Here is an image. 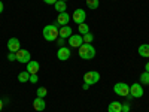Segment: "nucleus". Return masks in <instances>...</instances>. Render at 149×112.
Returning <instances> with one entry per match:
<instances>
[{
    "label": "nucleus",
    "mask_w": 149,
    "mask_h": 112,
    "mask_svg": "<svg viewBox=\"0 0 149 112\" xmlns=\"http://www.w3.org/2000/svg\"><path fill=\"white\" fill-rule=\"evenodd\" d=\"M58 32H60V29H58V24L57 22L55 24H48V26L43 27V32H42L43 39L48 41V42H55L58 37H60Z\"/></svg>",
    "instance_id": "obj_1"
},
{
    "label": "nucleus",
    "mask_w": 149,
    "mask_h": 112,
    "mask_svg": "<svg viewBox=\"0 0 149 112\" xmlns=\"http://www.w3.org/2000/svg\"><path fill=\"white\" fill-rule=\"evenodd\" d=\"M78 54L82 60H91L95 57V48L91 43H82L78 48Z\"/></svg>",
    "instance_id": "obj_2"
},
{
    "label": "nucleus",
    "mask_w": 149,
    "mask_h": 112,
    "mask_svg": "<svg viewBox=\"0 0 149 112\" xmlns=\"http://www.w3.org/2000/svg\"><path fill=\"white\" fill-rule=\"evenodd\" d=\"M113 91L121 97H127V96H130V85L125 82H116L113 85Z\"/></svg>",
    "instance_id": "obj_3"
},
{
    "label": "nucleus",
    "mask_w": 149,
    "mask_h": 112,
    "mask_svg": "<svg viewBox=\"0 0 149 112\" xmlns=\"http://www.w3.org/2000/svg\"><path fill=\"white\" fill-rule=\"evenodd\" d=\"M84 81H85V84H88V85H94V84H97L98 81H100V73L95 72V70L86 72L84 75Z\"/></svg>",
    "instance_id": "obj_4"
},
{
    "label": "nucleus",
    "mask_w": 149,
    "mask_h": 112,
    "mask_svg": "<svg viewBox=\"0 0 149 112\" xmlns=\"http://www.w3.org/2000/svg\"><path fill=\"white\" fill-rule=\"evenodd\" d=\"M15 55H17V61L18 63H22V64L29 63V61L31 60V54H30V51H27V49H19L18 52H15Z\"/></svg>",
    "instance_id": "obj_5"
},
{
    "label": "nucleus",
    "mask_w": 149,
    "mask_h": 112,
    "mask_svg": "<svg viewBox=\"0 0 149 112\" xmlns=\"http://www.w3.org/2000/svg\"><path fill=\"white\" fill-rule=\"evenodd\" d=\"M143 85L142 84H133L130 85V96L133 99H140L143 96Z\"/></svg>",
    "instance_id": "obj_6"
},
{
    "label": "nucleus",
    "mask_w": 149,
    "mask_h": 112,
    "mask_svg": "<svg viewBox=\"0 0 149 112\" xmlns=\"http://www.w3.org/2000/svg\"><path fill=\"white\" fill-rule=\"evenodd\" d=\"M72 55V51H70V48L67 46H60L58 48V51H57V58L60 61H67Z\"/></svg>",
    "instance_id": "obj_7"
},
{
    "label": "nucleus",
    "mask_w": 149,
    "mask_h": 112,
    "mask_svg": "<svg viewBox=\"0 0 149 112\" xmlns=\"http://www.w3.org/2000/svg\"><path fill=\"white\" fill-rule=\"evenodd\" d=\"M72 18H73V21L78 24H82V22H85V20H86V12L84 10V9H76L73 12V15H72Z\"/></svg>",
    "instance_id": "obj_8"
},
{
    "label": "nucleus",
    "mask_w": 149,
    "mask_h": 112,
    "mask_svg": "<svg viewBox=\"0 0 149 112\" xmlns=\"http://www.w3.org/2000/svg\"><path fill=\"white\" fill-rule=\"evenodd\" d=\"M8 49L9 52H18L21 49V43H19V39L18 37H10L8 41Z\"/></svg>",
    "instance_id": "obj_9"
},
{
    "label": "nucleus",
    "mask_w": 149,
    "mask_h": 112,
    "mask_svg": "<svg viewBox=\"0 0 149 112\" xmlns=\"http://www.w3.org/2000/svg\"><path fill=\"white\" fill-rule=\"evenodd\" d=\"M82 43H84L82 34H72V36L69 37V45H70L72 48H79Z\"/></svg>",
    "instance_id": "obj_10"
},
{
    "label": "nucleus",
    "mask_w": 149,
    "mask_h": 112,
    "mask_svg": "<svg viewBox=\"0 0 149 112\" xmlns=\"http://www.w3.org/2000/svg\"><path fill=\"white\" fill-rule=\"evenodd\" d=\"M70 22V15L67 14V12H61V14H58V18H57V24L58 26H69Z\"/></svg>",
    "instance_id": "obj_11"
},
{
    "label": "nucleus",
    "mask_w": 149,
    "mask_h": 112,
    "mask_svg": "<svg viewBox=\"0 0 149 112\" xmlns=\"http://www.w3.org/2000/svg\"><path fill=\"white\" fill-rule=\"evenodd\" d=\"M40 66H39V61H34V60H30L27 63V72L30 75H37V72H39Z\"/></svg>",
    "instance_id": "obj_12"
},
{
    "label": "nucleus",
    "mask_w": 149,
    "mask_h": 112,
    "mask_svg": "<svg viewBox=\"0 0 149 112\" xmlns=\"http://www.w3.org/2000/svg\"><path fill=\"white\" fill-rule=\"evenodd\" d=\"M58 34H60L61 39H69V37L73 34V30H72V27H70V26H63V27L60 29Z\"/></svg>",
    "instance_id": "obj_13"
},
{
    "label": "nucleus",
    "mask_w": 149,
    "mask_h": 112,
    "mask_svg": "<svg viewBox=\"0 0 149 112\" xmlns=\"http://www.w3.org/2000/svg\"><path fill=\"white\" fill-rule=\"evenodd\" d=\"M33 108H34L37 112H42V111H45L46 103H45L43 99H40V97H36V99H34V102H33Z\"/></svg>",
    "instance_id": "obj_14"
},
{
    "label": "nucleus",
    "mask_w": 149,
    "mask_h": 112,
    "mask_svg": "<svg viewBox=\"0 0 149 112\" xmlns=\"http://www.w3.org/2000/svg\"><path fill=\"white\" fill-rule=\"evenodd\" d=\"M107 112H122V103L119 102H112L107 106Z\"/></svg>",
    "instance_id": "obj_15"
},
{
    "label": "nucleus",
    "mask_w": 149,
    "mask_h": 112,
    "mask_svg": "<svg viewBox=\"0 0 149 112\" xmlns=\"http://www.w3.org/2000/svg\"><path fill=\"white\" fill-rule=\"evenodd\" d=\"M137 51H139V55H140V57H149V45H148V43L140 45Z\"/></svg>",
    "instance_id": "obj_16"
},
{
    "label": "nucleus",
    "mask_w": 149,
    "mask_h": 112,
    "mask_svg": "<svg viewBox=\"0 0 149 112\" xmlns=\"http://www.w3.org/2000/svg\"><path fill=\"white\" fill-rule=\"evenodd\" d=\"M54 8H55V10L58 12V14H61V12H66V9H67L66 2H63V0H58V2L54 5Z\"/></svg>",
    "instance_id": "obj_17"
},
{
    "label": "nucleus",
    "mask_w": 149,
    "mask_h": 112,
    "mask_svg": "<svg viewBox=\"0 0 149 112\" xmlns=\"http://www.w3.org/2000/svg\"><path fill=\"white\" fill-rule=\"evenodd\" d=\"M18 81H19L21 84L27 82V81H30V73H29L27 70H24V72H19V73H18Z\"/></svg>",
    "instance_id": "obj_18"
},
{
    "label": "nucleus",
    "mask_w": 149,
    "mask_h": 112,
    "mask_svg": "<svg viewBox=\"0 0 149 112\" xmlns=\"http://www.w3.org/2000/svg\"><path fill=\"white\" fill-rule=\"evenodd\" d=\"M78 32L84 36V34H86V33H90V27H88V24L86 22H82V24H79L78 26Z\"/></svg>",
    "instance_id": "obj_19"
},
{
    "label": "nucleus",
    "mask_w": 149,
    "mask_h": 112,
    "mask_svg": "<svg viewBox=\"0 0 149 112\" xmlns=\"http://www.w3.org/2000/svg\"><path fill=\"white\" fill-rule=\"evenodd\" d=\"M140 84L142 85H149V72H143L142 75H140Z\"/></svg>",
    "instance_id": "obj_20"
},
{
    "label": "nucleus",
    "mask_w": 149,
    "mask_h": 112,
    "mask_svg": "<svg viewBox=\"0 0 149 112\" xmlns=\"http://www.w3.org/2000/svg\"><path fill=\"white\" fill-rule=\"evenodd\" d=\"M36 94H37V97L45 99V96L48 94V90L45 88V87H39V88H37V91H36Z\"/></svg>",
    "instance_id": "obj_21"
},
{
    "label": "nucleus",
    "mask_w": 149,
    "mask_h": 112,
    "mask_svg": "<svg viewBox=\"0 0 149 112\" xmlns=\"http://www.w3.org/2000/svg\"><path fill=\"white\" fill-rule=\"evenodd\" d=\"M98 5H100L98 0H86V6H88L90 9H97Z\"/></svg>",
    "instance_id": "obj_22"
},
{
    "label": "nucleus",
    "mask_w": 149,
    "mask_h": 112,
    "mask_svg": "<svg viewBox=\"0 0 149 112\" xmlns=\"http://www.w3.org/2000/svg\"><path fill=\"white\" fill-rule=\"evenodd\" d=\"M82 39H84V43H91L94 41V34L93 33H86L82 36Z\"/></svg>",
    "instance_id": "obj_23"
},
{
    "label": "nucleus",
    "mask_w": 149,
    "mask_h": 112,
    "mask_svg": "<svg viewBox=\"0 0 149 112\" xmlns=\"http://www.w3.org/2000/svg\"><path fill=\"white\" fill-rule=\"evenodd\" d=\"M8 60H9V61H14V60H17V55H15V52H9V55H8Z\"/></svg>",
    "instance_id": "obj_24"
},
{
    "label": "nucleus",
    "mask_w": 149,
    "mask_h": 112,
    "mask_svg": "<svg viewBox=\"0 0 149 112\" xmlns=\"http://www.w3.org/2000/svg\"><path fill=\"white\" fill-rule=\"evenodd\" d=\"M30 82L31 84H36L37 82V75H30Z\"/></svg>",
    "instance_id": "obj_25"
},
{
    "label": "nucleus",
    "mask_w": 149,
    "mask_h": 112,
    "mask_svg": "<svg viewBox=\"0 0 149 112\" xmlns=\"http://www.w3.org/2000/svg\"><path fill=\"white\" fill-rule=\"evenodd\" d=\"M122 112H130V106H128V103H124V105H122Z\"/></svg>",
    "instance_id": "obj_26"
},
{
    "label": "nucleus",
    "mask_w": 149,
    "mask_h": 112,
    "mask_svg": "<svg viewBox=\"0 0 149 112\" xmlns=\"http://www.w3.org/2000/svg\"><path fill=\"white\" fill-rule=\"evenodd\" d=\"M43 2H45L46 5H55V3L58 2V0H43Z\"/></svg>",
    "instance_id": "obj_27"
},
{
    "label": "nucleus",
    "mask_w": 149,
    "mask_h": 112,
    "mask_svg": "<svg viewBox=\"0 0 149 112\" xmlns=\"http://www.w3.org/2000/svg\"><path fill=\"white\" fill-rule=\"evenodd\" d=\"M3 9H5V6H3V2H2V0H0V14H2V12H3Z\"/></svg>",
    "instance_id": "obj_28"
},
{
    "label": "nucleus",
    "mask_w": 149,
    "mask_h": 112,
    "mask_svg": "<svg viewBox=\"0 0 149 112\" xmlns=\"http://www.w3.org/2000/svg\"><path fill=\"white\" fill-rule=\"evenodd\" d=\"M57 42H58V45H63V43H64V39H61V37H58Z\"/></svg>",
    "instance_id": "obj_29"
},
{
    "label": "nucleus",
    "mask_w": 149,
    "mask_h": 112,
    "mask_svg": "<svg viewBox=\"0 0 149 112\" xmlns=\"http://www.w3.org/2000/svg\"><path fill=\"white\" fill-rule=\"evenodd\" d=\"M82 88H84V90H88V88H90V85H88V84H84V85H82Z\"/></svg>",
    "instance_id": "obj_30"
},
{
    "label": "nucleus",
    "mask_w": 149,
    "mask_h": 112,
    "mask_svg": "<svg viewBox=\"0 0 149 112\" xmlns=\"http://www.w3.org/2000/svg\"><path fill=\"white\" fill-rule=\"evenodd\" d=\"M145 70H146V72H149V61H148V63L145 64Z\"/></svg>",
    "instance_id": "obj_31"
},
{
    "label": "nucleus",
    "mask_w": 149,
    "mask_h": 112,
    "mask_svg": "<svg viewBox=\"0 0 149 112\" xmlns=\"http://www.w3.org/2000/svg\"><path fill=\"white\" fill-rule=\"evenodd\" d=\"M2 109H3V102L0 100V112H2Z\"/></svg>",
    "instance_id": "obj_32"
},
{
    "label": "nucleus",
    "mask_w": 149,
    "mask_h": 112,
    "mask_svg": "<svg viewBox=\"0 0 149 112\" xmlns=\"http://www.w3.org/2000/svg\"><path fill=\"white\" fill-rule=\"evenodd\" d=\"M63 2H67V0H63Z\"/></svg>",
    "instance_id": "obj_33"
}]
</instances>
